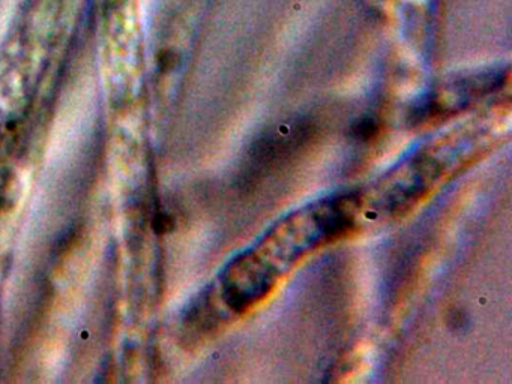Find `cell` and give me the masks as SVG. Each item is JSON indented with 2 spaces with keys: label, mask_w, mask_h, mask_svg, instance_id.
I'll return each instance as SVG.
<instances>
[{
  "label": "cell",
  "mask_w": 512,
  "mask_h": 384,
  "mask_svg": "<svg viewBox=\"0 0 512 384\" xmlns=\"http://www.w3.org/2000/svg\"><path fill=\"white\" fill-rule=\"evenodd\" d=\"M313 135V128L307 123H301L286 135H265L253 143L250 149V168L244 182L250 183L259 179L272 167L283 164L284 159L295 155Z\"/></svg>",
  "instance_id": "cell-1"
},
{
  "label": "cell",
  "mask_w": 512,
  "mask_h": 384,
  "mask_svg": "<svg viewBox=\"0 0 512 384\" xmlns=\"http://www.w3.org/2000/svg\"><path fill=\"white\" fill-rule=\"evenodd\" d=\"M377 131H379V128H377L373 120H361V122L356 123L355 128H353L355 137L361 138V140L364 141L376 137Z\"/></svg>",
  "instance_id": "cell-2"
}]
</instances>
